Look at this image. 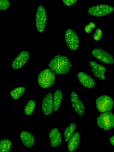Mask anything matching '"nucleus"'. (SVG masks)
I'll use <instances>...</instances> for the list:
<instances>
[{
  "instance_id": "0eeeda50",
  "label": "nucleus",
  "mask_w": 114,
  "mask_h": 152,
  "mask_svg": "<svg viewBox=\"0 0 114 152\" xmlns=\"http://www.w3.org/2000/svg\"><path fill=\"white\" fill-rule=\"evenodd\" d=\"M66 42L70 49L76 50L79 47V39L76 33L72 29L69 28L65 33Z\"/></svg>"
},
{
  "instance_id": "1a4fd4ad",
  "label": "nucleus",
  "mask_w": 114,
  "mask_h": 152,
  "mask_svg": "<svg viewBox=\"0 0 114 152\" xmlns=\"http://www.w3.org/2000/svg\"><path fill=\"white\" fill-rule=\"evenodd\" d=\"M71 102L75 112L80 116H83L85 113V107L76 93L74 92L71 93Z\"/></svg>"
},
{
  "instance_id": "aec40b11",
  "label": "nucleus",
  "mask_w": 114,
  "mask_h": 152,
  "mask_svg": "<svg viewBox=\"0 0 114 152\" xmlns=\"http://www.w3.org/2000/svg\"><path fill=\"white\" fill-rule=\"evenodd\" d=\"M25 88L23 87H18L10 91V95L15 100L19 99L25 91Z\"/></svg>"
},
{
  "instance_id": "b1692460",
  "label": "nucleus",
  "mask_w": 114,
  "mask_h": 152,
  "mask_svg": "<svg viewBox=\"0 0 114 152\" xmlns=\"http://www.w3.org/2000/svg\"><path fill=\"white\" fill-rule=\"evenodd\" d=\"M10 6V3L7 0H0V10H4L7 9Z\"/></svg>"
},
{
  "instance_id": "7ed1b4c3",
  "label": "nucleus",
  "mask_w": 114,
  "mask_h": 152,
  "mask_svg": "<svg viewBox=\"0 0 114 152\" xmlns=\"http://www.w3.org/2000/svg\"><path fill=\"white\" fill-rule=\"evenodd\" d=\"M97 125L104 130H108L114 127V115L111 112L102 113L97 118Z\"/></svg>"
},
{
  "instance_id": "6ab92c4d",
  "label": "nucleus",
  "mask_w": 114,
  "mask_h": 152,
  "mask_svg": "<svg viewBox=\"0 0 114 152\" xmlns=\"http://www.w3.org/2000/svg\"><path fill=\"white\" fill-rule=\"evenodd\" d=\"M12 146L10 140L4 139L0 141V152H9Z\"/></svg>"
},
{
  "instance_id": "a211bd4d",
  "label": "nucleus",
  "mask_w": 114,
  "mask_h": 152,
  "mask_svg": "<svg viewBox=\"0 0 114 152\" xmlns=\"http://www.w3.org/2000/svg\"><path fill=\"white\" fill-rule=\"evenodd\" d=\"M76 125L74 123H72L65 129L64 135L65 142H68L74 134L76 129Z\"/></svg>"
},
{
  "instance_id": "f3484780",
  "label": "nucleus",
  "mask_w": 114,
  "mask_h": 152,
  "mask_svg": "<svg viewBox=\"0 0 114 152\" xmlns=\"http://www.w3.org/2000/svg\"><path fill=\"white\" fill-rule=\"evenodd\" d=\"M63 99V95L61 90L57 89L54 92L53 96V110L57 112L60 107Z\"/></svg>"
},
{
  "instance_id": "393cba45",
  "label": "nucleus",
  "mask_w": 114,
  "mask_h": 152,
  "mask_svg": "<svg viewBox=\"0 0 114 152\" xmlns=\"http://www.w3.org/2000/svg\"><path fill=\"white\" fill-rule=\"evenodd\" d=\"M77 0H63L62 1L65 5L70 6L74 4L77 1Z\"/></svg>"
},
{
  "instance_id": "9b49d317",
  "label": "nucleus",
  "mask_w": 114,
  "mask_h": 152,
  "mask_svg": "<svg viewBox=\"0 0 114 152\" xmlns=\"http://www.w3.org/2000/svg\"><path fill=\"white\" fill-rule=\"evenodd\" d=\"M42 109L43 113L46 115H50L53 111V96L49 92L46 94L42 100Z\"/></svg>"
},
{
  "instance_id": "5701e85b",
  "label": "nucleus",
  "mask_w": 114,
  "mask_h": 152,
  "mask_svg": "<svg viewBox=\"0 0 114 152\" xmlns=\"http://www.w3.org/2000/svg\"><path fill=\"white\" fill-rule=\"evenodd\" d=\"M102 32L100 28L96 29L93 34V37L94 39L96 41L100 40L102 37Z\"/></svg>"
},
{
  "instance_id": "20e7f679",
  "label": "nucleus",
  "mask_w": 114,
  "mask_h": 152,
  "mask_svg": "<svg viewBox=\"0 0 114 152\" xmlns=\"http://www.w3.org/2000/svg\"><path fill=\"white\" fill-rule=\"evenodd\" d=\"M113 101L110 96L101 95L96 99L95 104L98 111L102 113L110 112L113 109Z\"/></svg>"
},
{
  "instance_id": "4be33fe9",
  "label": "nucleus",
  "mask_w": 114,
  "mask_h": 152,
  "mask_svg": "<svg viewBox=\"0 0 114 152\" xmlns=\"http://www.w3.org/2000/svg\"><path fill=\"white\" fill-rule=\"evenodd\" d=\"M95 27V24L93 22H89L84 26V31L88 34L90 33Z\"/></svg>"
},
{
  "instance_id": "9d476101",
  "label": "nucleus",
  "mask_w": 114,
  "mask_h": 152,
  "mask_svg": "<svg viewBox=\"0 0 114 152\" xmlns=\"http://www.w3.org/2000/svg\"><path fill=\"white\" fill-rule=\"evenodd\" d=\"M29 52L24 50L20 52L15 58L12 64V68L14 69H19L23 67L28 60Z\"/></svg>"
},
{
  "instance_id": "f03ea898",
  "label": "nucleus",
  "mask_w": 114,
  "mask_h": 152,
  "mask_svg": "<svg viewBox=\"0 0 114 152\" xmlns=\"http://www.w3.org/2000/svg\"><path fill=\"white\" fill-rule=\"evenodd\" d=\"M56 80L54 72L50 69H46L42 71L39 74L37 82L39 86L44 88L52 86Z\"/></svg>"
},
{
  "instance_id": "f8f14e48",
  "label": "nucleus",
  "mask_w": 114,
  "mask_h": 152,
  "mask_svg": "<svg viewBox=\"0 0 114 152\" xmlns=\"http://www.w3.org/2000/svg\"><path fill=\"white\" fill-rule=\"evenodd\" d=\"M89 63L91 68V72L94 76L99 79L104 80L105 79L104 73L106 70L105 67L93 61H91Z\"/></svg>"
},
{
  "instance_id": "6e6552de",
  "label": "nucleus",
  "mask_w": 114,
  "mask_h": 152,
  "mask_svg": "<svg viewBox=\"0 0 114 152\" xmlns=\"http://www.w3.org/2000/svg\"><path fill=\"white\" fill-rule=\"evenodd\" d=\"M93 56L98 60L107 64H111L114 62L112 56L107 51L99 48H95L92 50Z\"/></svg>"
},
{
  "instance_id": "2eb2a0df",
  "label": "nucleus",
  "mask_w": 114,
  "mask_h": 152,
  "mask_svg": "<svg viewBox=\"0 0 114 152\" xmlns=\"http://www.w3.org/2000/svg\"><path fill=\"white\" fill-rule=\"evenodd\" d=\"M20 139L23 144L27 148H30L34 145L35 138L33 135L26 131H22L20 133Z\"/></svg>"
},
{
  "instance_id": "4468645a",
  "label": "nucleus",
  "mask_w": 114,
  "mask_h": 152,
  "mask_svg": "<svg viewBox=\"0 0 114 152\" xmlns=\"http://www.w3.org/2000/svg\"><path fill=\"white\" fill-rule=\"evenodd\" d=\"M50 145L54 148L59 146L62 142L61 135L59 130L56 128L52 129L49 134Z\"/></svg>"
},
{
  "instance_id": "423d86ee",
  "label": "nucleus",
  "mask_w": 114,
  "mask_h": 152,
  "mask_svg": "<svg viewBox=\"0 0 114 152\" xmlns=\"http://www.w3.org/2000/svg\"><path fill=\"white\" fill-rule=\"evenodd\" d=\"M47 15L44 6L40 4L37 8L35 15L37 29L40 33L43 32L45 28Z\"/></svg>"
},
{
  "instance_id": "dca6fc26",
  "label": "nucleus",
  "mask_w": 114,
  "mask_h": 152,
  "mask_svg": "<svg viewBox=\"0 0 114 152\" xmlns=\"http://www.w3.org/2000/svg\"><path fill=\"white\" fill-rule=\"evenodd\" d=\"M80 135L79 132L75 133L68 141V149L69 152H72L78 147L80 143Z\"/></svg>"
},
{
  "instance_id": "a878e982",
  "label": "nucleus",
  "mask_w": 114,
  "mask_h": 152,
  "mask_svg": "<svg viewBox=\"0 0 114 152\" xmlns=\"http://www.w3.org/2000/svg\"><path fill=\"white\" fill-rule=\"evenodd\" d=\"M110 143L111 144V145L114 146V135L112 137H111L110 139Z\"/></svg>"
},
{
  "instance_id": "ddd939ff",
  "label": "nucleus",
  "mask_w": 114,
  "mask_h": 152,
  "mask_svg": "<svg viewBox=\"0 0 114 152\" xmlns=\"http://www.w3.org/2000/svg\"><path fill=\"white\" fill-rule=\"evenodd\" d=\"M77 77L80 83L85 87L92 88L95 85V81L92 77L84 72H78Z\"/></svg>"
},
{
  "instance_id": "39448f33",
  "label": "nucleus",
  "mask_w": 114,
  "mask_h": 152,
  "mask_svg": "<svg viewBox=\"0 0 114 152\" xmlns=\"http://www.w3.org/2000/svg\"><path fill=\"white\" fill-rule=\"evenodd\" d=\"M114 10L113 7L111 5L99 4L89 8L88 13L92 16L101 17L111 13Z\"/></svg>"
},
{
  "instance_id": "412c9836",
  "label": "nucleus",
  "mask_w": 114,
  "mask_h": 152,
  "mask_svg": "<svg viewBox=\"0 0 114 152\" xmlns=\"http://www.w3.org/2000/svg\"><path fill=\"white\" fill-rule=\"evenodd\" d=\"M35 106V102L32 100H29L25 107L24 114L26 115H31L34 111Z\"/></svg>"
},
{
  "instance_id": "f257e3e1",
  "label": "nucleus",
  "mask_w": 114,
  "mask_h": 152,
  "mask_svg": "<svg viewBox=\"0 0 114 152\" xmlns=\"http://www.w3.org/2000/svg\"><path fill=\"white\" fill-rule=\"evenodd\" d=\"M48 66L56 74L64 75L70 71L72 64L67 57L59 54L55 56L50 60Z\"/></svg>"
}]
</instances>
